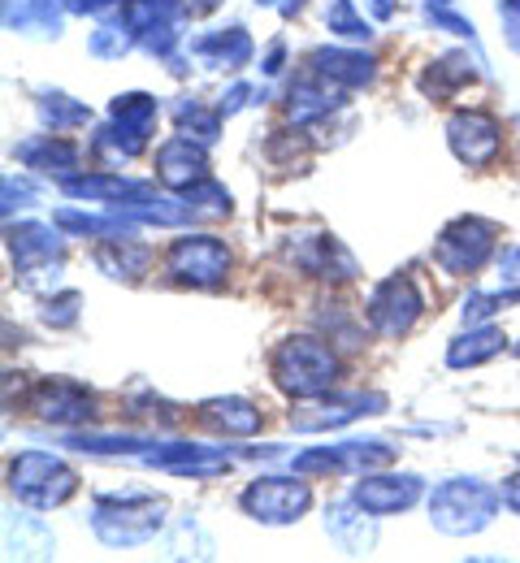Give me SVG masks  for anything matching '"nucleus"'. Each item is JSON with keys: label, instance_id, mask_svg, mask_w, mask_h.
Segmentation results:
<instances>
[{"label": "nucleus", "instance_id": "obj_11", "mask_svg": "<svg viewBox=\"0 0 520 563\" xmlns=\"http://www.w3.org/2000/svg\"><path fill=\"white\" fill-rule=\"evenodd\" d=\"M156 178H161V187L165 191H174V196H182V191H191L196 183H204V178H213L209 174V143L191 140V135H169V140L156 147Z\"/></svg>", "mask_w": 520, "mask_h": 563}, {"label": "nucleus", "instance_id": "obj_26", "mask_svg": "<svg viewBox=\"0 0 520 563\" xmlns=\"http://www.w3.org/2000/svg\"><path fill=\"white\" fill-rule=\"evenodd\" d=\"M174 118H178V131H182V135H191V140H200V143H218V135H222V109H209V104H200V100L178 104Z\"/></svg>", "mask_w": 520, "mask_h": 563}, {"label": "nucleus", "instance_id": "obj_31", "mask_svg": "<svg viewBox=\"0 0 520 563\" xmlns=\"http://www.w3.org/2000/svg\"><path fill=\"white\" fill-rule=\"evenodd\" d=\"M325 26H330L334 35H343V40H369L373 35L369 18H361L352 0H334V4L325 9Z\"/></svg>", "mask_w": 520, "mask_h": 563}, {"label": "nucleus", "instance_id": "obj_10", "mask_svg": "<svg viewBox=\"0 0 520 563\" xmlns=\"http://www.w3.org/2000/svg\"><path fill=\"white\" fill-rule=\"evenodd\" d=\"M26 408L44 424H62V429H78L96 417V395L87 386H78L70 377H44L35 382Z\"/></svg>", "mask_w": 520, "mask_h": 563}, {"label": "nucleus", "instance_id": "obj_30", "mask_svg": "<svg viewBox=\"0 0 520 563\" xmlns=\"http://www.w3.org/2000/svg\"><path fill=\"white\" fill-rule=\"evenodd\" d=\"M291 473H299V477H317V473L339 477V473H347L343 446H312V451H299V455H291Z\"/></svg>", "mask_w": 520, "mask_h": 563}, {"label": "nucleus", "instance_id": "obj_35", "mask_svg": "<svg viewBox=\"0 0 520 563\" xmlns=\"http://www.w3.org/2000/svg\"><path fill=\"white\" fill-rule=\"evenodd\" d=\"M499 13H504V31H508V44L520 53V0H504L499 4Z\"/></svg>", "mask_w": 520, "mask_h": 563}, {"label": "nucleus", "instance_id": "obj_16", "mask_svg": "<svg viewBox=\"0 0 520 563\" xmlns=\"http://www.w3.org/2000/svg\"><path fill=\"white\" fill-rule=\"evenodd\" d=\"M62 191L75 200H87V205H144V200H152L148 183L126 178V174H109V169L78 174L70 183H62Z\"/></svg>", "mask_w": 520, "mask_h": 563}, {"label": "nucleus", "instance_id": "obj_41", "mask_svg": "<svg viewBox=\"0 0 520 563\" xmlns=\"http://www.w3.org/2000/svg\"><path fill=\"white\" fill-rule=\"evenodd\" d=\"M373 9H377V13L386 18V13H390V0H373Z\"/></svg>", "mask_w": 520, "mask_h": 563}, {"label": "nucleus", "instance_id": "obj_2", "mask_svg": "<svg viewBox=\"0 0 520 563\" xmlns=\"http://www.w3.org/2000/svg\"><path fill=\"white\" fill-rule=\"evenodd\" d=\"M169 503L148 490H118L100 494L91 507V529L109 547H144L161 533Z\"/></svg>", "mask_w": 520, "mask_h": 563}, {"label": "nucleus", "instance_id": "obj_7", "mask_svg": "<svg viewBox=\"0 0 520 563\" xmlns=\"http://www.w3.org/2000/svg\"><path fill=\"white\" fill-rule=\"evenodd\" d=\"M421 312H425V295H421V286H417L412 274L381 278L369 290V299H365V321H369L373 334H381V339L412 334V325L421 321Z\"/></svg>", "mask_w": 520, "mask_h": 563}, {"label": "nucleus", "instance_id": "obj_22", "mask_svg": "<svg viewBox=\"0 0 520 563\" xmlns=\"http://www.w3.org/2000/svg\"><path fill=\"white\" fill-rule=\"evenodd\" d=\"M508 352V334L499 330V325H468L464 334H455L451 339V347H446V364L451 368H482V364H490L495 355Z\"/></svg>", "mask_w": 520, "mask_h": 563}, {"label": "nucleus", "instance_id": "obj_38", "mask_svg": "<svg viewBox=\"0 0 520 563\" xmlns=\"http://www.w3.org/2000/svg\"><path fill=\"white\" fill-rule=\"evenodd\" d=\"M499 494H504V507L520 516V473H512V477H508V482L499 486Z\"/></svg>", "mask_w": 520, "mask_h": 563}, {"label": "nucleus", "instance_id": "obj_20", "mask_svg": "<svg viewBox=\"0 0 520 563\" xmlns=\"http://www.w3.org/2000/svg\"><path fill=\"white\" fill-rule=\"evenodd\" d=\"M308 70L330 78L343 91H361V87L373 82L377 62H373L369 53H361V48H317V53H308Z\"/></svg>", "mask_w": 520, "mask_h": 563}, {"label": "nucleus", "instance_id": "obj_17", "mask_svg": "<svg viewBox=\"0 0 520 563\" xmlns=\"http://www.w3.org/2000/svg\"><path fill=\"white\" fill-rule=\"evenodd\" d=\"M96 269L113 282H140L156 265V252L148 243H140L135 234H122V239H100V247L91 252Z\"/></svg>", "mask_w": 520, "mask_h": 563}, {"label": "nucleus", "instance_id": "obj_13", "mask_svg": "<svg viewBox=\"0 0 520 563\" xmlns=\"http://www.w3.org/2000/svg\"><path fill=\"white\" fill-rule=\"evenodd\" d=\"M421 477H412V473H365L361 482H356V490H352V503L361 507V511H369L373 520H381V516H399V511H408V507H417L421 503Z\"/></svg>", "mask_w": 520, "mask_h": 563}, {"label": "nucleus", "instance_id": "obj_14", "mask_svg": "<svg viewBox=\"0 0 520 563\" xmlns=\"http://www.w3.org/2000/svg\"><path fill=\"white\" fill-rule=\"evenodd\" d=\"M287 261L296 269H303L308 278H321V282L356 278V261H352V252L334 234H299L296 243H287Z\"/></svg>", "mask_w": 520, "mask_h": 563}, {"label": "nucleus", "instance_id": "obj_36", "mask_svg": "<svg viewBox=\"0 0 520 563\" xmlns=\"http://www.w3.org/2000/svg\"><path fill=\"white\" fill-rule=\"evenodd\" d=\"M70 13H87V18H104L118 9V0H66Z\"/></svg>", "mask_w": 520, "mask_h": 563}, {"label": "nucleus", "instance_id": "obj_15", "mask_svg": "<svg viewBox=\"0 0 520 563\" xmlns=\"http://www.w3.org/2000/svg\"><path fill=\"white\" fill-rule=\"evenodd\" d=\"M13 156L26 165V169H35V174H48V178H57V183H70L78 178V165H82V152H78V143H70L66 135H35V140L18 143L13 147Z\"/></svg>", "mask_w": 520, "mask_h": 563}, {"label": "nucleus", "instance_id": "obj_37", "mask_svg": "<svg viewBox=\"0 0 520 563\" xmlns=\"http://www.w3.org/2000/svg\"><path fill=\"white\" fill-rule=\"evenodd\" d=\"M499 274L508 286H520V247H504L499 252Z\"/></svg>", "mask_w": 520, "mask_h": 563}, {"label": "nucleus", "instance_id": "obj_8", "mask_svg": "<svg viewBox=\"0 0 520 563\" xmlns=\"http://www.w3.org/2000/svg\"><path fill=\"white\" fill-rule=\"evenodd\" d=\"M243 516H252L256 525H296L299 516L312 507V486L291 473V477H256L239 494Z\"/></svg>", "mask_w": 520, "mask_h": 563}, {"label": "nucleus", "instance_id": "obj_23", "mask_svg": "<svg viewBox=\"0 0 520 563\" xmlns=\"http://www.w3.org/2000/svg\"><path fill=\"white\" fill-rule=\"evenodd\" d=\"M191 48H196L200 62H209V66H218V70H243V66L252 62V40H247L243 26H225L218 35H204V40H196Z\"/></svg>", "mask_w": 520, "mask_h": 563}, {"label": "nucleus", "instance_id": "obj_5", "mask_svg": "<svg viewBox=\"0 0 520 563\" xmlns=\"http://www.w3.org/2000/svg\"><path fill=\"white\" fill-rule=\"evenodd\" d=\"M499 247V225L495 221H482V217H455L446 221L443 234L434 239V265L451 274V278H464V274H477Z\"/></svg>", "mask_w": 520, "mask_h": 563}, {"label": "nucleus", "instance_id": "obj_12", "mask_svg": "<svg viewBox=\"0 0 520 563\" xmlns=\"http://www.w3.org/2000/svg\"><path fill=\"white\" fill-rule=\"evenodd\" d=\"M386 408V395H377V390H352V395H339V390H330V395H321V399H312V408H303V412H291V429L299 433H321V429H343V424L361 421V417H373V412H381Z\"/></svg>", "mask_w": 520, "mask_h": 563}, {"label": "nucleus", "instance_id": "obj_4", "mask_svg": "<svg viewBox=\"0 0 520 563\" xmlns=\"http://www.w3.org/2000/svg\"><path fill=\"white\" fill-rule=\"evenodd\" d=\"M78 490V468L53 451H22L9 460V494L31 511H53Z\"/></svg>", "mask_w": 520, "mask_h": 563}, {"label": "nucleus", "instance_id": "obj_18", "mask_svg": "<svg viewBox=\"0 0 520 563\" xmlns=\"http://www.w3.org/2000/svg\"><path fill=\"white\" fill-rule=\"evenodd\" d=\"M196 421L204 429H213V433H222V438H252V433H261L265 417L243 395H218V399H204L196 408Z\"/></svg>", "mask_w": 520, "mask_h": 563}, {"label": "nucleus", "instance_id": "obj_34", "mask_svg": "<svg viewBox=\"0 0 520 563\" xmlns=\"http://www.w3.org/2000/svg\"><path fill=\"white\" fill-rule=\"evenodd\" d=\"M430 22H434V26H446L451 35H468V40H473V22H468V18H460V13H451L446 4L430 9Z\"/></svg>", "mask_w": 520, "mask_h": 563}, {"label": "nucleus", "instance_id": "obj_32", "mask_svg": "<svg viewBox=\"0 0 520 563\" xmlns=\"http://www.w3.org/2000/svg\"><path fill=\"white\" fill-rule=\"evenodd\" d=\"M4 18H9V26H18V31L44 26V31H53V35H57V26H62V18H57V4H53V0H18V13H4Z\"/></svg>", "mask_w": 520, "mask_h": 563}, {"label": "nucleus", "instance_id": "obj_27", "mask_svg": "<svg viewBox=\"0 0 520 563\" xmlns=\"http://www.w3.org/2000/svg\"><path fill=\"white\" fill-rule=\"evenodd\" d=\"M182 200H187V209H191L196 221H222V217H230V191H225L222 183H213V178H204L191 191H182Z\"/></svg>", "mask_w": 520, "mask_h": 563}, {"label": "nucleus", "instance_id": "obj_1", "mask_svg": "<svg viewBox=\"0 0 520 563\" xmlns=\"http://www.w3.org/2000/svg\"><path fill=\"white\" fill-rule=\"evenodd\" d=\"M339 373H343V360L334 352V343H325L321 334H287L269 352L274 386L287 399H299V404H312V399L330 395L339 386Z\"/></svg>", "mask_w": 520, "mask_h": 563}, {"label": "nucleus", "instance_id": "obj_9", "mask_svg": "<svg viewBox=\"0 0 520 563\" xmlns=\"http://www.w3.org/2000/svg\"><path fill=\"white\" fill-rule=\"evenodd\" d=\"M446 143L468 169H486L504 152V126L486 109H460L446 118Z\"/></svg>", "mask_w": 520, "mask_h": 563}, {"label": "nucleus", "instance_id": "obj_43", "mask_svg": "<svg viewBox=\"0 0 520 563\" xmlns=\"http://www.w3.org/2000/svg\"><path fill=\"white\" fill-rule=\"evenodd\" d=\"M517 355H520V347H517Z\"/></svg>", "mask_w": 520, "mask_h": 563}, {"label": "nucleus", "instance_id": "obj_33", "mask_svg": "<svg viewBox=\"0 0 520 563\" xmlns=\"http://www.w3.org/2000/svg\"><path fill=\"white\" fill-rule=\"evenodd\" d=\"M78 308H82V295H78V290H62V295L44 299L40 317H44V325H53V330H70V325H78Z\"/></svg>", "mask_w": 520, "mask_h": 563}, {"label": "nucleus", "instance_id": "obj_28", "mask_svg": "<svg viewBox=\"0 0 520 563\" xmlns=\"http://www.w3.org/2000/svg\"><path fill=\"white\" fill-rule=\"evenodd\" d=\"M156 113H161V104H156V96H148V91H126V96H113V104H109V118L113 122L144 126V131L156 126Z\"/></svg>", "mask_w": 520, "mask_h": 563}, {"label": "nucleus", "instance_id": "obj_3", "mask_svg": "<svg viewBox=\"0 0 520 563\" xmlns=\"http://www.w3.org/2000/svg\"><path fill=\"white\" fill-rule=\"evenodd\" d=\"M504 507L499 486H486L482 477H451L430 494V520L446 538H473L482 533Z\"/></svg>", "mask_w": 520, "mask_h": 563}, {"label": "nucleus", "instance_id": "obj_39", "mask_svg": "<svg viewBox=\"0 0 520 563\" xmlns=\"http://www.w3.org/2000/svg\"><path fill=\"white\" fill-rule=\"evenodd\" d=\"M283 70V40L269 48V57H265V74H278Z\"/></svg>", "mask_w": 520, "mask_h": 563}, {"label": "nucleus", "instance_id": "obj_25", "mask_svg": "<svg viewBox=\"0 0 520 563\" xmlns=\"http://www.w3.org/2000/svg\"><path fill=\"white\" fill-rule=\"evenodd\" d=\"M40 118H44L57 135H66V131H75V126H87V122H91V109H87V104H78L75 96L44 91V96H40Z\"/></svg>", "mask_w": 520, "mask_h": 563}, {"label": "nucleus", "instance_id": "obj_24", "mask_svg": "<svg viewBox=\"0 0 520 563\" xmlns=\"http://www.w3.org/2000/svg\"><path fill=\"white\" fill-rule=\"evenodd\" d=\"M464 82H473V62L468 53H446L439 62H430V70L421 74V91L434 100H451Z\"/></svg>", "mask_w": 520, "mask_h": 563}, {"label": "nucleus", "instance_id": "obj_6", "mask_svg": "<svg viewBox=\"0 0 520 563\" xmlns=\"http://www.w3.org/2000/svg\"><path fill=\"white\" fill-rule=\"evenodd\" d=\"M161 265L178 286L209 290V286H222L225 274H230V247L213 234H178L165 247Z\"/></svg>", "mask_w": 520, "mask_h": 563}, {"label": "nucleus", "instance_id": "obj_40", "mask_svg": "<svg viewBox=\"0 0 520 563\" xmlns=\"http://www.w3.org/2000/svg\"><path fill=\"white\" fill-rule=\"evenodd\" d=\"M148 4H161V9H165V13H169V9H178V4H182V0H148Z\"/></svg>", "mask_w": 520, "mask_h": 563}, {"label": "nucleus", "instance_id": "obj_29", "mask_svg": "<svg viewBox=\"0 0 520 563\" xmlns=\"http://www.w3.org/2000/svg\"><path fill=\"white\" fill-rule=\"evenodd\" d=\"M339 446H343L347 473H361V477L395 464V446L390 442H339Z\"/></svg>", "mask_w": 520, "mask_h": 563}, {"label": "nucleus", "instance_id": "obj_42", "mask_svg": "<svg viewBox=\"0 0 520 563\" xmlns=\"http://www.w3.org/2000/svg\"><path fill=\"white\" fill-rule=\"evenodd\" d=\"M434 4H451V0H434Z\"/></svg>", "mask_w": 520, "mask_h": 563}, {"label": "nucleus", "instance_id": "obj_19", "mask_svg": "<svg viewBox=\"0 0 520 563\" xmlns=\"http://www.w3.org/2000/svg\"><path fill=\"white\" fill-rule=\"evenodd\" d=\"M9 256H13L18 274H35L62 256V234L40 221H18V225H9Z\"/></svg>", "mask_w": 520, "mask_h": 563}, {"label": "nucleus", "instance_id": "obj_21", "mask_svg": "<svg viewBox=\"0 0 520 563\" xmlns=\"http://www.w3.org/2000/svg\"><path fill=\"white\" fill-rule=\"evenodd\" d=\"M339 96H343V87H334L330 78L308 70L287 91V118L296 126H312V122H321V118H330L339 109Z\"/></svg>", "mask_w": 520, "mask_h": 563}]
</instances>
